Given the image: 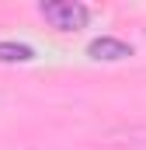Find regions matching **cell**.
Returning a JSON list of instances; mask_svg holds the SVG:
<instances>
[{
  "label": "cell",
  "instance_id": "cell-1",
  "mask_svg": "<svg viewBox=\"0 0 146 150\" xmlns=\"http://www.w3.org/2000/svg\"><path fill=\"white\" fill-rule=\"evenodd\" d=\"M38 11H42V18H45L52 28H59V32H77V28H84V25L91 21V11H87L84 4H77V0H49V4H42Z\"/></svg>",
  "mask_w": 146,
  "mask_h": 150
},
{
  "label": "cell",
  "instance_id": "cell-2",
  "mask_svg": "<svg viewBox=\"0 0 146 150\" xmlns=\"http://www.w3.org/2000/svg\"><path fill=\"white\" fill-rule=\"evenodd\" d=\"M87 52L94 56V59H105V63H118V59H129L132 56V45H125L122 38H94L91 45H87Z\"/></svg>",
  "mask_w": 146,
  "mask_h": 150
},
{
  "label": "cell",
  "instance_id": "cell-3",
  "mask_svg": "<svg viewBox=\"0 0 146 150\" xmlns=\"http://www.w3.org/2000/svg\"><path fill=\"white\" fill-rule=\"evenodd\" d=\"M35 59L32 45H21V42H0V63H28Z\"/></svg>",
  "mask_w": 146,
  "mask_h": 150
}]
</instances>
